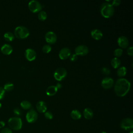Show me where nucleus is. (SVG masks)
Returning a JSON list of instances; mask_svg holds the SVG:
<instances>
[{"label": "nucleus", "instance_id": "f257e3e1", "mask_svg": "<svg viewBox=\"0 0 133 133\" xmlns=\"http://www.w3.org/2000/svg\"><path fill=\"white\" fill-rule=\"evenodd\" d=\"M130 88V82L125 78H121L116 81L114 89L117 96L124 97L129 92Z\"/></svg>", "mask_w": 133, "mask_h": 133}, {"label": "nucleus", "instance_id": "f03ea898", "mask_svg": "<svg viewBox=\"0 0 133 133\" xmlns=\"http://www.w3.org/2000/svg\"><path fill=\"white\" fill-rule=\"evenodd\" d=\"M100 12L104 18H109L111 17L114 13V7L109 3H104L102 4L101 6Z\"/></svg>", "mask_w": 133, "mask_h": 133}, {"label": "nucleus", "instance_id": "7ed1b4c3", "mask_svg": "<svg viewBox=\"0 0 133 133\" xmlns=\"http://www.w3.org/2000/svg\"><path fill=\"white\" fill-rule=\"evenodd\" d=\"M8 125L9 128L14 130H19L22 126V119L19 117H12L8 121Z\"/></svg>", "mask_w": 133, "mask_h": 133}, {"label": "nucleus", "instance_id": "20e7f679", "mask_svg": "<svg viewBox=\"0 0 133 133\" xmlns=\"http://www.w3.org/2000/svg\"><path fill=\"white\" fill-rule=\"evenodd\" d=\"M15 36L20 39L26 38L30 34L29 30L24 26H18L16 27L14 31Z\"/></svg>", "mask_w": 133, "mask_h": 133}, {"label": "nucleus", "instance_id": "39448f33", "mask_svg": "<svg viewBox=\"0 0 133 133\" xmlns=\"http://www.w3.org/2000/svg\"><path fill=\"white\" fill-rule=\"evenodd\" d=\"M67 75L66 70L63 68H57L54 72V78L58 81H61Z\"/></svg>", "mask_w": 133, "mask_h": 133}, {"label": "nucleus", "instance_id": "423d86ee", "mask_svg": "<svg viewBox=\"0 0 133 133\" xmlns=\"http://www.w3.org/2000/svg\"><path fill=\"white\" fill-rule=\"evenodd\" d=\"M28 7L30 10L33 13H36L41 11L42 8V5L39 3V2L35 0L30 1L28 4Z\"/></svg>", "mask_w": 133, "mask_h": 133}, {"label": "nucleus", "instance_id": "0eeeda50", "mask_svg": "<svg viewBox=\"0 0 133 133\" xmlns=\"http://www.w3.org/2000/svg\"><path fill=\"white\" fill-rule=\"evenodd\" d=\"M121 127L125 130H130L133 128V120L131 118H124L120 125Z\"/></svg>", "mask_w": 133, "mask_h": 133}, {"label": "nucleus", "instance_id": "6e6552de", "mask_svg": "<svg viewBox=\"0 0 133 133\" xmlns=\"http://www.w3.org/2000/svg\"><path fill=\"white\" fill-rule=\"evenodd\" d=\"M26 121L29 123H34L37 119L38 114L37 112L34 109H30L26 114Z\"/></svg>", "mask_w": 133, "mask_h": 133}, {"label": "nucleus", "instance_id": "1a4fd4ad", "mask_svg": "<svg viewBox=\"0 0 133 133\" xmlns=\"http://www.w3.org/2000/svg\"><path fill=\"white\" fill-rule=\"evenodd\" d=\"M89 51L88 48L84 45H81L77 46L75 49V54L77 56H84L86 55Z\"/></svg>", "mask_w": 133, "mask_h": 133}, {"label": "nucleus", "instance_id": "9d476101", "mask_svg": "<svg viewBox=\"0 0 133 133\" xmlns=\"http://www.w3.org/2000/svg\"><path fill=\"white\" fill-rule=\"evenodd\" d=\"M114 80L110 77H106L103 78L101 81V86L105 89H110L113 85Z\"/></svg>", "mask_w": 133, "mask_h": 133}, {"label": "nucleus", "instance_id": "9b49d317", "mask_svg": "<svg viewBox=\"0 0 133 133\" xmlns=\"http://www.w3.org/2000/svg\"><path fill=\"white\" fill-rule=\"evenodd\" d=\"M45 40L49 44H54L57 42V37L56 34L52 31H49L46 33L45 36Z\"/></svg>", "mask_w": 133, "mask_h": 133}, {"label": "nucleus", "instance_id": "f8f14e48", "mask_svg": "<svg viewBox=\"0 0 133 133\" xmlns=\"http://www.w3.org/2000/svg\"><path fill=\"white\" fill-rule=\"evenodd\" d=\"M24 55L26 59L29 61L34 60L36 57V53L35 51L32 48L26 49L25 51Z\"/></svg>", "mask_w": 133, "mask_h": 133}, {"label": "nucleus", "instance_id": "ddd939ff", "mask_svg": "<svg viewBox=\"0 0 133 133\" xmlns=\"http://www.w3.org/2000/svg\"><path fill=\"white\" fill-rule=\"evenodd\" d=\"M71 54V50L69 48L64 47L62 48L59 53V57L61 60H65L70 57Z\"/></svg>", "mask_w": 133, "mask_h": 133}, {"label": "nucleus", "instance_id": "4468645a", "mask_svg": "<svg viewBox=\"0 0 133 133\" xmlns=\"http://www.w3.org/2000/svg\"><path fill=\"white\" fill-rule=\"evenodd\" d=\"M118 46L122 48H126L129 45V41L127 38L125 36H121L117 39Z\"/></svg>", "mask_w": 133, "mask_h": 133}, {"label": "nucleus", "instance_id": "2eb2a0df", "mask_svg": "<svg viewBox=\"0 0 133 133\" xmlns=\"http://www.w3.org/2000/svg\"><path fill=\"white\" fill-rule=\"evenodd\" d=\"M36 109L39 113H45L47 110V105L44 101H40L36 103Z\"/></svg>", "mask_w": 133, "mask_h": 133}, {"label": "nucleus", "instance_id": "dca6fc26", "mask_svg": "<svg viewBox=\"0 0 133 133\" xmlns=\"http://www.w3.org/2000/svg\"><path fill=\"white\" fill-rule=\"evenodd\" d=\"M2 52L4 55H10L12 51V46L8 44H4L1 48Z\"/></svg>", "mask_w": 133, "mask_h": 133}, {"label": "nucleus", "instance_id": "f3484780", "mask_svg": "<svg viewBox=\"0 0 133 133\" xmlns=\"http://www.w3.org/2000/svg\"><path fill=\"white\" fill-rule=\"evenodd\" d=\"M90 34H91V37L96 40L100 39L103 36L102 32L98 29H94L92 30L91 31Z\"/></svg>", "mask_w": 133, "mask_h": 133}, {"label": "nucleus", "instance_id": "a211bd4d", "mask_svg": "<svg viewBox=\"0 0 133 133\" xmlns=\"http://www.w3.org/2000/svg\"><path fill=\"white\" fill-rule=\"evenodd\" d=\"M83 115L86 119H90L93 117L94 113L91 109L89 108H86L84 110Z\"/></svg>", "mask_w": 133, "mask_h": 133}, {"label": "nucleus", "instance_id": "6ab92c4d", "mask_svg": "<svg viewBox=\"0 0 133 133\" xmlns=\"http://www.w3.org/2000/svg\"><path fill=\"white\" fill-rule=\"evenodd\" d=\"M58 89L56 86L51 85L49 86L46 91V93L48 96H54L57 92Z\"/></svg>", "mask_w": 133, "mask_h": 133}, {"label": "nucleus", "instance_id": "aec40b11", "mask_svg": "<svg viewBox=\"0 0 133 133\" xmlns=\"http://www.w3.org/2000/svg\"><path fill=\"white\" fill-rule=\"evenodd\" d=\"M70 116L72 119L75 120H78L81 118L82 114L78 110H73L71 111L70 113Z\"/></svg>", "mask_w": 133, "mask_h": 133}, {"label": "nucleus", "instance_id": "412c9836", "mask_svg": "<svg viewBox=\"0 0 133 133\" xmlns=\"http://www.w3.org/2000/svg\"><path fill=\"white\" fill-rule=\"evenodd\" d=\"M121 63V60L118 58H114L111 61V64L112 67L114 69H117L119 68Z\"/></svg>", "mask_w": 133, "mask_h": 133}, {"label": "nucleus", "instance_id": "4be33fe9", "mask_svg": "<svg viewBox=\"0 0 133 133\" xmlns=\"http://www.w3.org/2000/svg\"><path fill=\"white\" fill-rule=\"evenodd\" d=\"M127 73V69L125 66L119 67L117 70V75L119 77H123Z\"/></svg>", "mask_w": 133, "mask_h": 133}, {"label": "nucleus", "instance_id": "5701e85b", "mask_svg": "<svg viewBox=\"0 0 133 133\" xmlns=\"http://www.w3.org/2000/svg\"><path fill=\"white\" fill-rule=\"evenodd\" d=\"M20 106L23 109L29 110L31 108L32 104L30 102L27 100H23L20 103Z\"/></svg>", "mask_w": 133, "mask_h": 133}, {"label": "nucleus", "instance_id": "b1692460", "mask_svg": "<svg viewBox=\"0 0 133 133\" xmlns=\"http://www.w3.org/2000/svg\"><path fill=\"white\" fill-rule=\"evenodd\" d=\"M4 37L6 41L11 42L14 39L15 35L11 32H7L4 34Z\"/></svg>", "mask_w": 133, "mask_h": 133}, {"label": "nucleus", "instance_id": "393cba45", "mask_svg": "<svg viewBox=\"0 0 133 133\" xmlns=\"http://www.w3.org/2000/svg\"><path fill=\"white\" fill-rule=\"evenodd\" d=\"M47 15L45 11L42 10L39 11V12L38 13V18L39 20L44 21L47 19Z\"/></svg>", "mask_w": 133, "mask_h": 133}, {"label": "nucleus", "instance_id": "a878e982", "mask_svg": "<svg viewBox=\"0 0 133 133\" xmlns=\"http://www.w3.org/2000/svg\"><path fill=\"white\" fill-rule=\"evenodd\" d=\"M14 84L10 82H8L6 83L4 86V89L5 91H11V90L13 89L14 88Z\"/></svg>", "mask_w": 133, "mask_h": 133}, {"label": "nucleus", "instance_id": "bb28decb", "mask_svg": "<svg viewBox=\"0 0 133 133\" xmlns=\"http://www.w3.org/2000/svg\"><path fill=\"white\" fill-rule=\"evenodd\" d=\"M123 50L121 48H117L114 51V55L116 58H118L121 57L123 54Z\"/></svg>", "mask_w": 133, "mask_h": 133}, {"label": "nucleus", "instance_id": "cd10ccee", "mask_svg": "<svg viewBox=\"0 0 133 133\" xmlns=\"http://www.w3.org/2000/svg\"><path fill=\"white\" fill-rule=\"evenodd\" d=\"M42 50L45 54L49 53L51 50V47L49 45H45L42 48Z\"/></svg>", "mask_w": 133, "mask_h": 133}, {"label": "nucleus", "instance_id": "c85d7f7f", "mask_svg": "<svg viewBox=\"0 0 133 133\" xmlns=\"http://www.w3.org/2000/svg\"><path fill=\"white\" fill-rule=\"evenodd\" d=\"M44 116L45 118H46L48 119H51L53 118L52 113L49 111H46L44 113Z\"/></svg>", "mask_w": 133, "mask_h": 133}, {"label": "nucleus", "instance_id": "c756f323", "mask_svg": "<svg viewBox=\"0 0 133 133\" xmlns=\"http://www.w3.org/2000/svg\"><path fill=\"white\" fill-rule=\"evenodd\" d=\"M101 72L102 74H105V75H109L110 74L111 71L110 70V69H109L105 67H103L101 69Z\"/></svg>", "mask_w": 133, "mask_h": 133}, {"label": "nucleus", "instance_id": "7c9ffc66", "mask_svg": "<svg viewBox=\"0 0 133 133\" xmlns=\"http://www.w3.org/2000/svg\"><path fill=\"white\" fill-rule=\"evenodd\" d=\"M77 59V56L75 54H73L70 55V60L72 62H74L76 61Z\"/></svg>", "mask_w": 133, "mask_h": 133}, {"label": "nucleus", "instance_id": "2f4dec72", "mask_svg": "<svg viewBox=\"0 0 133 133\" xmlns=\"http://www.w3.org/2000/svg\"><path fill=\"white\" fill-rule=\"evenodd\" d=\"M5 94V90H4V89L2 87H0V100L4 98Z\"/></svg>", "mask_w": 133, "mask_h": 133}, {"label": "nucleus", "instance_id": "473e14b6", "mask_svg": "<svg viewBox=\"0 0 133 133\" xmlns=\"http://www.w3.org/2000/svg\"><path fill=\"white\" fill-rule=\"evenodd\" d=\"M1 133H12V130L9 128H4L1 131Z\"/></svg>", "mask_w": 133, "mask_h": 133}, {"label": "nucleus", "instance_id": "72a5a7b5", "mask_svg": "<svg viewBox=\"0 0 133 133\" xmlns=\"http://www.w3.org/2000/svg\"><path fill=\"white\" fill-rule=\"evenodd\" d=\"M14 113L15 115H16L17 116H19L21 114V111L20 109L16 108L14 110Z\"/></svg>", "mask_w": 133, "mask_h": 133}, {"label": "nucleus", "instance_id": "f704fd0d", "mask_svg": "<svg viewBox=\"0 0 133 133\" xmlns=\"http://www.w3.org/2000/svg\"><path fill=\"white\" fill-rule=\"evenodd\" d=\"M127 54L130 56H132L133 55V47L132 46L129 47L127 50Z\"/></svg>", "mask_w": 133, "mask_h": 133}, {"label": "nucleus", "instance_id": "c9c22d12", "mask_svg": "<svg viewBox=\"0 0 133 133\" xmlns=\"http://www.w3.org/2000/svg\"><path fill=\"white\" fill-rule=\"evenodd\" d=\"M121 1L120 0H114L112 2V3L111 4V5L114 7V6H118V5H119V4H121Z\"/></svg>", "mask_w": 133, "mask_h": 133}, {"label": "nucleus", "instance_id": "e433bc0d", "mask_svg": "<svg viewBox=\"0 0 133 133\" xmlns=\"http://www.w3.org/2000/svg\"><path fill=\"white\" fill-rule=\"evenodd\" d=\"M5 125V123L4 121H0V128H3Z\"/></svg>", "mask_w": 133, "mask_h": 133}, {"label": "nucleus", "instance_id": "4c0bfd02", "mask_svg": "<svg viewBox=\"0 0 133 133\" xmlns=\"http://www.w3.org/2000/svg\"><path fill=\"white\" fill-rule=\"evenodd\" d=\"M56 87L57 88V89H60V88H61L62 85H61V84H60V83H57V85H56Z\"/></svg>", "mask_w": 133, "mask_h": 133}, {"label": "nucleus", "instance_id": "58836bf2", "mask_svg": "<svg viewBox=\"0 0 133 133\" xmlns=\"http://www.w3.org/2000/svg\"><path fill=\"white\" fill-rule=\"evenodd\" d=\"M100 133H107L105 131H101Z\"/></svg>", "mask_w": 133, "mask_h": 133}, {"label": "nucleus", "instance_id": "ea45409f", "mask_svg": "<svg viewBox=\"0 0 133 133\" xmlns=\"http://www.w3.org/2000/svg\"><path fill=\"white\" fill-rule=\"evenodd\" d=\"M1 107H2V104H1V103L0 102V108H1Z\"/></svg>", "mask_w": 133, "mask_h": 133}, {"label": "nucleus", "instance_id": "a19ab883", "mask_svg": "<svg viewBox=\"0 0 133 133\" xmlns=\"http://www.w3.org/2000/svg\"><path fill=\"white\" fill-rule=\"evenodd\" d=\"M129 133H133V131H130V132H129Z\"/></svg>", "mask_w": 133, "mask_h": 133}]
</instances>
